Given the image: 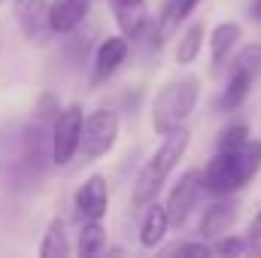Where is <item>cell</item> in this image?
Wrapping results in <instances>:
<instances>
[{"label":"cell","instance_id":"12","mask_svg":"<svg viewBox=\"0 0 261 258\" xmlns=\"http://www.w3.org/2000/svg\"><path fill=\"white\" fill-rule=\"evenodd\" d=\"M237 216H240V203L234 200V194H222V197H216L203 210L200 225H197V234L203 240H216V237H222V234H228L234 228Z\"/></svg>","mask_w":261,"mask_h":258},{"label":"cell","instance_id":"17","mask_svg":"<svg viewBox=\"0 0 261 258\" xmlns=\"http://www.w3.org/2000/svg\"><path fill=\"white\" fill-rule=\"evenodd\" d=\"M167 231H170L167 210L158 207L155 200L146 203V213H143V222H140V234H137L140 246H143V249H155V246H161V240L167 237Z\"/></svg>","mask_w":261,"mask_h":258},{"label":"cell","instance_id":"11","mask_svg":"<svg viewBox=\"0 0 261 258\" xmlns=\"http://www.w3.org/2000/svg\"><path fill=\"white\" fill-rule=\"evenodd\" d=\"M130 55V43L125 34H116V37H103L100 46L94 49V64H91V85H100L107 82L119 67L128 61Z\"/></svg>","mask_w":261,"mask_h":258},{"label":"cell","instance_id":"5","mask_svg":"<svg viewBox=\"0 0 261 258\" xmlns=\"http://www.w3.org/2000/svg\"><path fill=\"white\" fill-rule=\"evenodd\" d=\"M116 140H119V113L110 107H100L85 116L76 155H82V161H97L116 146Z\"/></svg>","mask_w":261,"mask_h":258},{"label":"cell","instance_id":"16","mask_svg":"<svg viewBox=\"0 0 261 258\" xmlns=\"http://www.w3.org/2000/svg\"><path fill=\"white\" fill-rule=\"evenodd\" d=\"M200 3H203V0H164V3H161V12H158V18H155L158 40L164 43L167 37H173L176 28L192 18V12H195Z\"/></svg>","mask_w":261,"mask_h":258},{"label":"cell","instance_id":"18","mask_svg":"<svg viewBox=\"0 0 261 258\" xmlns=\"http://www.w3.org/2000/svg\"><path fill=\"white\" fill-rule=\"evenodd\" d=\"M40 255L43 258H64L70 255V237H67V225L64 219H52L43 240H40Z\"/></svg>","mask_w":261,"mask_h":258},{"label":"cell","instance_id":"9","mask_svg":"<svg viewBox=\"0 0 261 258\" xmlns=\"http://www.w3.org/2000/svg\"><path fill=\"white\" fill-rule=\"evenodd\" d=\"M15 18L31 46H46L52 43L55 31L49 21V0H15Z\"/></svg>","mask_w":261,"mask_h":258},{"label":"cell","instance_id":"1","mask_svg":"<svg viewBox=\"0 0 261 258\" xmlns=\"http://www.w3.org/2000/svg\"><path fill=\"white\" fill-rule=\"evenodd\" d=\"M261 170V140H243L234 149H216L206 167L200 170L203 189L216 197L222 194H237L243 192L255 173Z\"/></svg>","mask_w":261,"mask_h":258},{"label":"cell","instance_id":"25","mask_svg":"<svg viewBox=\"0 0 261 258\" xmlns=\"http://www.w3.org/2000/svg\"><path fill=\"white\" fill-rule=\"evenodd\" d=\"M249 18L261 24V0H252V3H249Z\"/></svg>","mask_w":261,"mask_h":258},{"label":"cell","instance_id":"8","mask_svg":"<svg viewBox=\"0 0 261 258\" xmlns=\"http://www.w3.org/2000/svg\"><path fill=\"white\" fill-rule=\"evenodd\" d=\"M113 18L119 24V31L128 37V43H140V40H155L158 43V31L155 21L146 18V0H110Z\"/></svg>","mask_w":261,"mask_h":258},{"label":"cell","instance_id":"19","mask_svg":"<svg viewBox=\"0 0 261 258\" xmlns=\"http://www.w3.org/2000/svg\"><path fill=\"white\" fill-rule=\"evenodd\" d=\"M107 249V228H103V219L100 222H82L79 228V237H76V252L85 258L100 255Z\"/></svg>","mask_w":261,"mask_h":258},{"label":"cell","instance_id":"15","mask_svg":"<svg viewBox=\"0 0 261 258\" xmlns=\"http://www.w3.org/2000/svg\"><path fill=\"white\" fill-rule=\"evenodd\" d=\"M91 0H49V21L55 34H73L88 18Z\"/></svg>","mask_w":261,"mask_h":258},{"label":"cell","instance_id":"14","mask_svg":"<svg viewBox=\"0 0 261 258\" xmlns=\"http://www.w3.org/2000/svg\"><path fill=\"white\" fill-rule=\"evenodd\" d=\"M240 40H243V28H240L237 21H222V24H216L213 37H210V73H213V76L225 70L228 58H231L234 49L240 46Z\"/></svg>","mask_w":261,"mask_h":258},{"label":"cell","instance_id":"22","mask_svg":"<svg viewBox=\"0 0 261 258\" xmlns=\"http://www.w3.org/2000/svg\"><path fill=\"white\" fill-rule=\"evenodd\" d=\"M213 252L216 255H243L246 252V237H228V234H222V237H216L213 240Z\"/></svg>","mask_w":261,"mask_h":258},{"label":"cell","instance_id":"3","mask_svg":"<svg viewBox=\"0 0 261 258\" xmlns=\"http://www.w3.org/2000/svg\"><path fill=\"white\" fill-rule=\"evenodd\" d=\"M197 100H200V76L186 73V76L167 79L152 97V128H155V134L164 137L176 128H186Z\"/></svg>","mask_w":261,"mask_h":258},{"label":"cell","instance_id":"13","mask_svg":"<svg viewBox=\"0 0 261 258\" xmlns=\"http://www.w3.org/2000/svg\"><path fill=\"white\" fill-rule=\"evenodd\" d=\"M261 76L255 70H249V67L243 64H234L231 67V76H228V82H225V88L219 91V97L213 100V107L219 110V113H234V110H240L243 104H246V97H249V91H252V85L258 82Z\"/></svg>","mask_w":261,"mask_h":258},{"label":"cell","instance_id":"24","mask_svg":"<svg viewBox=\"0 0 261 258\" xmlns=\"http://www.w3.org/2000/svg\"><path fill=\"white\" fill-rule=\"evenodd\" d=\"M246 252L249 255H261V213H255V219L246 228Z\"/></svg>","mask_w":261,"mask_h":258},{"label":"cell","instance_id":"7","mask_svg":"<svg viewBox=\"0 0 261 258\" xmlns=\"http://www.w3.org/2000/svg\"><path fill=\"white\" fill-rule=\"evenodd\" d=\"M203 192H206V189H203L200 170H186V173L173 183V189L167 194V203H164L167 219H170V228H182V225L189 222V216H192V210L197 207V200H200Z\"/></svg>","mask_w":261,"mask_h":258},{"label":"cell","instance_id":"4","mask_svg":"<svg viewBox=\"0 0 261 258\" xmlns=\"http://www.w3.org/2000/svg\"><path fill=\"white\" fill-rule=\"evenodd\" d=\"M61 104L52 91L40 94L37 107L31 110L28 125L21 128V164L28 173L40 176L46 170V164L52 161V122L58 116Z\"/></svg>","mask_w":261,"mask_h":258},{"label":"cell","instance_id":"20","mask_svg":"<svg viewBox=\"0 0 261 258\" xmlns=\"http://www.w3.org/2000/svg\"><path fill=\"white\" fill-rule=\"evenodd\" d=\"M200 46H203V24L200 21H192L182 34V40L176 43V64L189 67L195 64V58L200 55Z\"/></svg>","mask_w":261,"mask_h":258},{"label":"cell","instance_id":"23","mask_svg":"<svg viewBox=\"0 0 261 258\" xmlns=\"http://www.w3.org/2000/svg\"><path fill=\"white\" fill-rule=\"evenodd\" d=\"M170 255L206 258V255H213V246H210V243H203V237H200V240H182V243H176V246L170 249Z\"/></svg>","mask_w":261,"mask_h":258},{"label":"cell","instance_id":"10","mask_svg":"<svg viewBox=\"0 0 261 258\" xmlns=\"http://www.w3.org/2000/svg\"><path fill=\"white\" fill-rule=\"evenodd\" d=\"M73 210L79 222H100L110 210V189L100 173H91L73 194Z\"/></svg>","mask_w":261,"mask_h":258},{"label":"cell","instance_id":"21","mask_svg":"<svg viewBox=\"0 0 261 258\" xmlns=\"http://www.w3.org/2000/svg\"><path fill=\"white\" fill-rule=\"evenodd\" d=\"M243 140H249V125L246 122H231L219 131V140H216V149H234L240 146Z\"/></svg>","mask_w":261,"mask_h":258},{"label":"cell","instance_id":"2","mask_svg":"<svg viewBox=\"0 0 261 258\" xmlns=\"http://www.w3.org/2000/svg\"><path fill=\"white\" fill-rule=\"evenodd\" d=\"M189 143H192L189 128H176V131H170V134L161 137L158 149L149 155V161L140 167V173L134 179V189H130V203L134 207H146V203H152L161 194V189L167 186V176L182 161Z\"/></svg>","mask_w":261,"mask_h":258},{"label":"cell","instance_id":"6","mask_svg":"<svg viewBox=\"0 0 261 258\" xmlns=\"http://www.w3.org/2000/svg\"><path fill=\"white\" fill-rule=\"evenodd\" d=\"M82 122H85V110L82 104H67L58 110L55 122H52V164L67 167L76 152H79V137H82Z\"/></svg>","mask_w":261,"mask_h":258},{"label":"cell","instance_id":"26","mask_svg":"<svg viewBox=\"0 0 261 258\" xmlns=\"http://www.w3.org/2000/svg\"><path fill=\"white\" fill-rule=\"evenodd\" d=\"M3 3H6V0H0V6H3Z\"/></svg>","mask_w":261,"mask_h":258}]
</instances>
